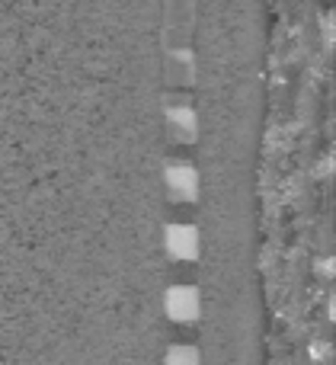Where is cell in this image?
<instances>
[{"label":"cell","instance_id":"1","mask_svg":"<svg viewBox=\"0 0 336 365\" xmlns=\"http://www.w3.org/2000/svg\"><path fill=\"white\" fill-rule=\"evenodd\" d=\"M164 247L173 259H196L199 257V231L183 221H170L164 227Z\"/></svg>","mask_w":336,"mask_h":365},{"label":"cell","instance_id":"2","mask_svg":"<svg viewBox=\"0 0 336 365\" xmlns=\"http://www.w3.org/2000/svg\"><path fill=\"white\" fill-rule=\"evenodd\" d=\"M164 308L173 321H196L202 302H199V292L192 285H170L164 295Z\"/></svg>","mask_w":336,"mask_h":365},{"label":"cell","instance_id":"3","mask_svg":"<svg viewBox=\"0 0 336 365\" xmlns=\"http://www.w3.org/2000/svg\"><path fill=\"white\" fill-rule=\"evenodd\" d=\"M167 189H170L173 199H196L199 192V173L192 164H186V160H173L170 167H167Z\"/></svg>","mask_w":336,"mask_h":365},{"label":"cell","instance_id":"4","mask_svg":"<svg viewBox=\"0 0 336 365\" xmlns=\"http://www.w3.org/2000/svg\"><path fill=\"white\" fill-rule=\"evenodd\" d=\"M167 115H170V128H173V135H177L179 141H192V138H196L199 122H196L192 106H186V103H173Z\"/></svg>","mask_w":336,"mask_h":365},{"label":"cell","instance_id":"5","mask_svg":"<svg viewBox=\"0 0 336 365\" xmlns=\"http://www.w3.org/2000/svg\"><path fill=\"white\" fill-rule=\"evenodd\" d=\"M167 68H170V81H192L196 77V64H192V51L186 48V45H173L170 48V61H167Z\"/></svg>","mask_w":336,"mask_h":365},{"label":"cell","instance_id":"6","mask_svg":"<svg viewBox=\"0 0 336 365\" xmlns=\"http://www.w3.org/2000/svg\"><path fill=\"white\" fill-rule=\"evenodd\" d=\"M164 365H199V353L192 346H170Z\"/></svg>","mask_w":336,"mask_h":365}]
</instances>
